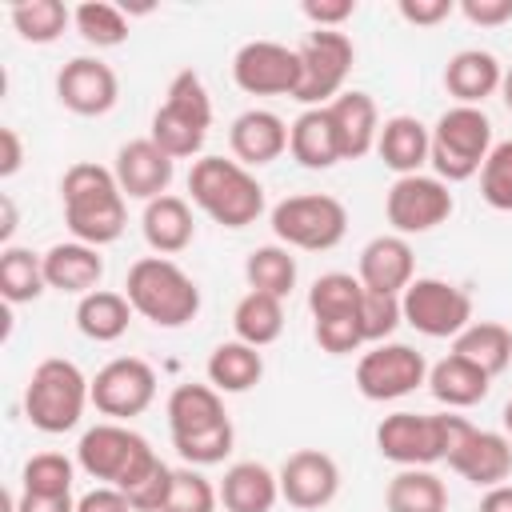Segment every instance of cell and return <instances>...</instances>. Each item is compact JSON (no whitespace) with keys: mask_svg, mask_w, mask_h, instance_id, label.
Here are the masks:
<instances>
[{"mask_svg":"<svg viewBox=\"0 0 512 512\" xmlns=\"http://www.w3.org/2000/svg\"><path fill=\"white\" fill-rule=\"evenodd\" d=\"M128 196L116 184V172L92 160H80L64 168L60 176V204H64V224L72 240L104 248L124 236L128 224Z\"/></svg>","mask_w":512,"mask_h":512,"instance_id":"1","label":"cell"},{"mask_svg":"<svg viewBox=\"0 0 512 512\" xmlns=\"http://www.w3.org/2000/svg\"><path fill=\"white\" fill-rule=\"evenodd\" d=\"M124 296L156 328H184L200 312V288L172 256H140L124 276Z\"/></svg>","mask_w":512,"mask_h":512,"instance_id":"2","label":"cell"},{"mask_svg":"<svg viewBox=\"0 0 512 512\" xmlns=\"http://www.w3.org/2000/svg\"><path fill=\"white\" fill-rule=\"evenodd\" d=\"M188 196L224 228H248L264 212V184L228 156H200L188 172Z\"/></svg>","mask_w":512,"mask_h":512,"instance_id":"3","label":"cell"},{"mask_svg":"<svg viewBox=\"0 0 512 512\" xmlns=\"http://www.w3.org/2000/svg\"><path fill=\"white\" fill-rule=\"evenodd\" d=\"M468 424L456 412H392L376 424V452L400 468H432L448 460Z\"/></svg>","mask_w":512,"mask_h":512,"instance_id":"4","label":"cell"},{"mask_svg":"<svg viewBox=\"0 0 512 512\" xmlns=\"http://www.w3.org/2000/svg\"><path fill=\"white\" fill-rule=\"evenodd\" d=\"M92 404V380L64 356H48L32 368L24 388V416L36 432L60 436L72 432Z\"/></svg>","mask_w":512,"mask_h":512,"instance_id":"5","label":"cell"},{"mask_svg":"<svg viewBox=\"0 0 512 512\" xmlns=\"http://www.w3.org/2000/svg\"><path fill=\"white\" fill-rule=\"evenodd\" d=\"M76 464L92 480L128 492V488H136L160 464V456H156V448L136 428H128L120 420H104V424H96V428H88L80 436Z\"/></svg>","mask_w":512,"mask_h":512,"instance_id":"6","label":"cell"},{"mask_svg":"<svg viewBox=\"0 0 512 512\" xmlns=\"http://www.w3.org/2000/svg\"><path fill=\"white\" fill-rule=\"evenodd\" d=\"M208 128H212V96H208L204 80L192 68H184L168 80L164 104L152 112V132L148 136L172 160H188V156L204 152Z\"/></svg>","mask_w":512,"mask_h":512,"instance_id":"7","label":"cell"},{"mask_svg":"<svg viewBox=\"0 0 512 512\" xmlns=\"http://www.w3.org/2000/svg\"><path fill=\"white\" fill-rule=\"evenodd\" d=\"M492 152V120L484 116V108H468V104H452L440 112V120L432 124V152L428 164L444 184H460L472 180L484 160Z\"/></svg>","mask_w":512,"mask_h":512,"instance_id":"8","label":"cell"},{"mask_svg":"<svg viewBox=\"0 0 512 512\" xmlns=\"http://www.w3.org/2000/svg\"><path fill=\"white\" fill-rule=\"evenodd\" d=\"M360 304H364V284L352 272H324L312 280L308 312H312V336H316L320 352L348 356L364 344Z\"/></svg>","mask_w":512,"mask_h":512,"instance_id":"9","label":"cell"},{"mask_svg":"<svg viewBox=\"0 0 512 512\" xmlns=\"http://www.w3.org/2000/svg\"><path fill=\"white\" fill-rule=\"evenodd\" d=\"M268 224H272L276 244L284 248L328 252L348 232V208L328 192H300V196H284L272 208Z\"/></svg>","mask_w":512,"mask_h":512,"instance_id":"10","label":"cell"},{"mask_svg":"<svg viewBox=\"0 0 512 512\" xmlns=\"http://www.w3.org/2000/svg\"><path fill=\"white\" fill-rule=\"evenodd\" d=\"M296 56H300V88L292 100L304 108H324L344 92V80H348L352 60H356V44L348 32L312 28L296 44Z\"/></svg>","mask_w":512,"mask_h":512,"instance_id":"11","label":"cell"},{"mask_svg":"<svg viewBox=\"0 0 512 512\" xmlns=\"http://www.w3.org/2000/svg\"><path fill=\"white\" fill-rule=\"evenodd\" d=\"M404 324L432 340H456L472 324V296L440 276H416L400 296Z\"/></svg>","mask_w":512,"mask_h":512,"instance_id":"12","label":"cell"},{"mask_svg":"<svg viewBox=\"0 0 512 512\" xmlns=\"http://www.w3.org/2000/svg\"><path fill=\"white\" fill-rule=\"evenodd\" d=\"M420 384H428V360L400 340H384L372 344L360 360H356V388L364 400H400L408 392H416Z\"/></svg>","mask_w":512,"mask_h":512,"instance_id":"13","label":"cell"},{"mask_svg":"<svg viewBox=\"0 0 512 512\" xmlns=\"http://www.w3.org/2000/svg\"><path fill=\"white\" fill-rule=\"evenodd\" d=\"M456 200L448 192V184L440 176H396L388 196H384V216L392 224L396 236H420V232H432L440 228L448 216H452Z\"/></svg>","mask_w":512,"mask_h":512,"instance_id":"14","label":"cell"},{"mask_svg":"<svg viewBox=\"0 0 512 512\" xmlns=\"http://www.w3.org/2000/svg\"><path fill=\"white\" fill-rule=\"evenodd\" d=\"M156 400V372L140 356H116L92 376V408L108 420H132Z\"/></svg>","mask_w":512,"mask_h":512,"instance_id":"15","label":"cell"},{"mask_svg":"<svg viewBox=\"0 0 512 512\" xmlns=\"http://www.w3.org/2000/svg\"><path fill=\"white\" fill-rule=\"evenodd\" d=\"M232 80L248 96H296L300 56L276 40H248L232 56Z\"/></svg>","mask_w":512,"mask_h":512,"instance_id":"16","label":"cell"},{"mask_svg":"<svg viewBox=\"0 0 512 512\" xmlns=\"http://www.w3.org/2000/svg\"><path fill=\"white\" fill-rule=\"evenodd\" d=\"M276 480H280V500H288L300 512H320L340 492V464L320 448H296L280 464Z\"/></svg>","mask_w":512,"mask_h":512,"instance_id":"17","label":"cell"},{"mask_svg":"<svg viewBox=\"0 0 512 512\" xmlns=\"http://www.w3.org/2000/svg\"><path fill=\"white\" fill-rule=\"evenodd\" d=\"M56 100L76 116H104L120 100V80L100 56H72L56 72Z\"/></svg>","mask_w":512,"mask_h":512,"instance_id":"18","label":"cell"},{"mask_svg":"<svg viewBox=\"0 0 512 512\" xmlns=\"http://www.w3.org/2000/svg\"><path fill=\"white\" fill-rule=\"evenodd\" d=\"M444 464L476 488L508 484V476H512V440L504 432H488V428L468 424Z\"/></svg>","mask_w":512,"mask_h":512,"instance_id":"19","label":"cell"},{"mask_svg":"<svg viewBox=\"0 0 512 512\" xmlns=\"http://www.w3.org/2000/svg\"><path fill=\"white\" fill-rule=\"evenodd\" d=\"M112 172H116V184H120V192L128 200H144L148 204V200L168 192V184L176 176V160L152 136H140V140L120 144Z\"/></svg>","mask_w":512,"mask_h":512,"instance_id":"20","label":"cell"},{"mask_svg":"<svg viewBox=\"0 0 512 512\" xmlns=\"http://www.w3.org/2000/svg\"><path fill=\"white\" fill-rule=\"evenodd\" d=\"M356 280H360L368 292L404 296V288L416 280V256H412V244H408L404 236H396V232H388V236H372V240L360 248Z\"/></svg>","mask_w":512,"mask_h":512,"instance_id":"21","label":"cell"},{"mask_svg":"<svg viewBox=\"0 0 512 512\" xmlns=\"http://www.w3.org/2000/svg\"><path fill=\"white\" fill-rule=\"evenodd\" d=\"M228 148H232V160H240L244 168L272 164L288 152V124L268 108H248L232 120Z\"/></svg>","mask_w":512,"mask_h":512,"instance_id":"22","label":"cell"},{"mask_svg":"<svg viewBox=\"0 0 512 512\" xmlns=\"http://www.w3.org/2000/svg\"><path fill=\"white\" fill-rule=\"evenodd\" d=\"M504 80V64L488 52V48H460L448 64H444V88L456 104L480 108L488 96L500 92Z\"/></svg>","mask_w":512,"mask_h":512,"instance_id":"23","label":"cell"},{"mask_svg":"<svg viewBox=\"0 0 512 512\" xmlns=\"http://www.w3.org/2000/svg\"><path fill=\"white\" fill-rule=\"evenodd\" d=\"M44 280H48V288H56V292L88 296V292H96L100 280H104V256H100V248L80 244V240L52 244V248L44 252Z\"/></svg>","mask_w":512,"mask_h":512,"instance_id":"24","label":"cell"},{"mask_svg":"<svg viewBox=\"0 0 512 512\" xmlns=\"http://www.w3.org/2000/svg\"><path fill=\"white\" fill-rule=\"evenodd\" d=\"M328 116H332V128H336V140H340V156L344 160H360L376 148V136H380V112H376V100L368 92H340L332 104H324Z\"/></svg>","mask_w":512,"mask_h":512,"instance_id":"25","label":"cell"},{"mask_svg":"<svg viewBox=\"0 0 512 512\" xmlns=\"http://www.w3.org/2000/svg\"><path fill=\"white\" fill-rule=\"evenodd\" d=\"M140 232H144V244L156 252V256H176L184 252L192 240H196V220H192V208L184 196H156L144 204L140 212Z\"/></svg>","mask_w":512,"mask_h":512,"instance_id":"26","label":"cell"},{"mask_svg":"<svg viewBox=\"0 0 512 512\" xmlns=\"http://www.w3.org/2000/svg\"><path fill=\"white\" fill-rule=\"evenodd\" d=\"M376 152L384 160V168H392L396 176H416L424 164H428V152H432V128L420 124L416 116H388L380 124V136H376Z\"/></svg>","mask_w":512,"mask_h":512,"instance_id":"27","label":"cell"},{"mask_svg":"<svg viewBox=\"0 0 512 512\" xmlns=\"http://www.w3.org/2000/svg\"><path fill=\"white\" fill-rule=\"evenodd\" d=\"M280 500V480L260 460H236L224 468L220 504L224 512H272Z\"/></svg>","mask_w":512,"mask_h":512,"instance_id":"28","label":"cell"},{"mask_svg":"<svg viewBox=\"0 0 512 512\" xmlns=\"http://www.w3.org/2000/svg\"><path fill=\"white\" fill-rule=\"evenodd\" d=\"M288 152L300 168L308 172H328L332 164H340V140L332 128L328 108H304L292 124H288Z\"/></svg>","mask_w":512,"mask_h":512,"instance_id":"29","label":"cell"},{"mask_svg":"<svg viewBox=\"0 0 512 512\" xmlns=\"http://www.w3.org/2000/svg\"><path fill=\"white\" fill-rule=\"evenodd\" d=\"M488 388H492V376L484 372V368H476L472 360H464V356H456V352H448L444 360H436L432 368H428V392L452 412V408H472V404H480L484 396H488Z\"/></svg>","mask_w":512,"mask_h":512,"instance_id":"30","label":"cell"},{"mask_svg":"<svg viewBox=\"0 0 512 512\" xmlns=\"http://www.w3.org/2000/svg\"><path fill=\"white\" fill-rule=\"evenodd\" d=\"M204 372H208V384H212L220 396H240V392H248V388L260 384V376H264V356H260V348H252V344H244V340H224V344L212 348Z\"/></svg>","mask_w":512,"mask_h":512,"instance_id":"31","label":"cell"},{"mask_svg":"<svg viewBox=\"0 0 512 512\" xmlns=\"http://www.w3.org/2000/svg\"><path fill=\"white\" fill-rule=\"evenodd\" d=\"M168 432L172 436H188V432H200V428H212L220 420H228L224 412V396L212 388V384H176L168 392Z\"/></svg>","mask_w":512,"mask_h":512,"instance_id":"32","label":"cell"},{"mask_svg":"<svg viewBox=\"0 0 512 512\" xmlns=\"http://www.w3.org/2000/svg\"><path fill=\"white\" fill-rule=\"evenodd\" d=\"M132 316H136V312H132L128 296H124V292H112V288H96V292L80 296V304H76V328H80L88 340H96V344L120 340V336L128 332Z\"/></svg>","mask_w":512,"mask_h":512,"instance_id":"33","label":"cell"},{"mask_svg":"<svg viewBox=\"0 0 512 512\" xmlns=\"http://www.w3.org/2000/svg\"><path fill=\"white\" fill-rule=\"evenodd\" d=\"M388 512H448V488L432 468H400L384 488Z\"/></svg>","mask_w":512,"mask_h":512,"instance_id":"34","label":"cell"},{"mask_svg":"<svg viewBox=\"0 0 512 512\" xmlns=\"http://www.w3.org/2000/svg\"><path fill=\"white\" fill-rule=\"evenodd\" d=\"M232 332L236 340L252 348H268L284 332V300L264 296V292H244L232 308Z\"/></svg>","mask_w":512,"mask_h":512,"instance_id":"35","label":"cell"},{"mask_svg":"<svg viewBox=\"0 0 512 512\" xmlns=\"http://www.w3.org/2000/svg\"><path fill=\"white\" fill-rule=\"evenodd\" d=\"M452 352L464 356V360H472L488 376H500L512 364V332L504 324H496V320H472L452 340Z\"/></svg>","mask_w":512,"mask_h":512,"instance_id":"36","label":"cell"},{"mask_svg":"<svg viewBox=\"0 0 512 512\" xmlns=\"http://www.w3.org/2000/svg\"><path fill=\"white\" fill-rule=\"evenodd\" d=\"M48 292L44 280V256L20 244H8L0 252V296L8 304H32Z\"/></svg>","mask_w":512,"mask_h":512,"instance_id":"37","label":"cell"},{"mask_svg":"<svg viewBox=\"0 0 512 512\" xmlns=\"http://www.w3.org/2000/svg\"><path fill=\"white\" fill-rule=\"evenodd\" d=\"M244 280H248V292H264V296L284 300L296 288V256H292V248H284V244L252 248L248 260H244Z\"/></svg>","mask_w":512,"mask_h":512,"instance_id":"38","label":"cell"},{"mask_svg":"<svg viewBox=\"0 0 512 512\" xmlns=\"http://www.w3.org/2000/svg\"><path fill=\"white\" fill-rule=\"evenodd\" d=\"M8 20L20 32V40H28V44H52L72 24V8L60 4V0H20V4L8 8Z\"/></svg>","mask_w":512,"mask_h":512,"instance_id":"39","label":"cell"},{"mask_svg":"<svg viewBox=\"0 0 512 512\" xmlns=\"http://www.w3.org/2000/svg\"><path fill=\"white\" fill-rule=\"evenodd\" d=\"M76 468L80 464L68 460L64 452H36L20 468V492H28V496H72Z\"/></svg>","mask_w":512,"mask_h":512,"instance_id":"40","label":"cell"},{"mask_svg":"<svg viewBox=\"0 0 512 512\" xmlns=\"http://www.w3.org/2000/svg\"><path fill=\"white\" fill-rule=\"evenodd\" d=\"M72 24H76L80 40L92 44V48H120L128 40V16H124V8L104 4V0H88V4L72 8Z\"/></svg>","mask_w":512,"mask_h":512,"instance_id":"41","label":"cell"},{"mask_svg":"<svg viewBox=\"0 0 512 512\" xmlns=\"http://www.w3.org/2000/svg\"><path fill=\"white\" fill-rule=\"evenodd\" d=\"M236 444V428L232 420H220L212 428H200V432H188V436H172V448L180 452L184 464L192 468H208V464H224L228 452Z\"/></svg>","mask_w":512,"mask_h":512,"instance_id":"42","label":"cell"},{"mask_svg":"<svg viewBox=\"0 0 512 512\" xmlns=\"http://www.w3.org/2000/svg\"><path fill=\"white\" fill-rule=\"evenodd\" d=\"M216 504H220V488H212V480L200 468L184 464L172 472V492L164 512H216Z\"/></svg>","mask_w":512,"mask_h":512,"instance_id":"43","label":"cell"},{"mask_svg":"<svg viewBox=\"0 0 512 512\" xmlns=\"http://www.w3.org/2000/svg\"><path fill=\"white\" fill-rule=\"evenodd\" d=\"M480 196L496 212H512V140L492 144L484 168H480Z\"/></svg>","mask_w":512,"mask_h":512,"instance_id":"44","label":"cell"},{"mask_svg":"<svg viewBox=\"0 0 512 512\" xmlns=\"http://www.w3.org/2000/svg\"><path fill=\"white\" fill-rule=\"evenodd\" d=\"M400 324H404L400 296H384V292H368V288H364V304H360L364 344H384Z\"/></svg>","mask_w":512,"mask_h":512,"instance_id":"45","label":"cell"},{"mask_svg":"<svg viewBox=\"0 0 512 512\" xmlns=\"http://www.w3.org/2000/svg\"><path fill=\"white\" fill-rule=\"evenodd\" d=\"M172 472L176 468H168L164 460L136 484V488H128L124 496H128V504H132V512H164V504H168V492H172Z\"/></svg>","mask_w":512,"mask_h":512,"instance_id":"46","label":"cell"},{"mask_svg":"<svg viewBox=\"0 0 512 512\" xmlns=\"http://www.w3.org/2000/svg\"><path fill=\"white\" fill-rule=\"evenodd\" d=\"M300 12L312 20V28H336L356 16V0H304Z\"/></svg>","mask_w":512,"mask_h":512,"instance_id":"47","label":"cell"},{"mask_svg":"<svg viewBox=\"0 0 512 512\" xmlns=\"http://www.w3.org/2000/svg\"><path fill=\"white\" fill-rule=\"evenodd\" d=\"M396 12L416 28H436L440 20H448L456 12V0H400Z\"/></svg>","mask_w":512,"mask_h":512,"instance_id":"48","label":"cell"},{"mask_svg":"<svg viewBox=\"0 0 512 512\" xmlns=\"http://www.w3.org/2000/svg\"><path fill=\"white\" fill-rule=\"evenodd\" d=\"M456 8L468 24H480V28H500L512 20V0H460Z\"/></svg>","mask_w":512,"mask_h":512,"instance_id":"49","label":"cell"},{"mask_svg":"<svg viewBox=\"0 0 512 512\" xmlns=\"http://www.w3.org/2000/svg\"><path fill=\"white\" fill-rule=\"evenodd\" d=\"M76 512H132V504H128V496H124L120 488L96 484L92 492H84V496L76 500Z\"/></svg>","mask_w":512,"mask_h":512,"instance_id":"50","label":"cell"},{"mask_svg":"<svg viewBox=\"0 0 512 512\" xmlns=\"http://www.w3.org/2000/svg\"><path fill=\"white\" fill-rule=\"evenodd\" d=\"M8 512H76V500L72 496H28V492H20L8 504Z\"/></svg>","mask_w":512,"mask_h":512,"instance_id":"51","label":"cell"},{"mask_svg":"<svg viewBox=\"0 0 512 512\" xmlns=\"http://www.w3.org/2000/svg\"><path fill=\"white\" fill-rule=\"evenodd\" d=\"M20 164H24V144H20V132L16 128H0V176L8 180V176H16L20 172Z\"/></svg>","mask_w":512,"mask_h":512,"instance_id":"52","label":"cell"},{"mask_svg":"<svg viewBox=\"0 0 512 512\" xmlns=\"http://www.w3.org/2000/svg\"><path fill=\"white\" fill-rule=\"evenodd\" d=\"M476 512H512V484L484 488V496H480V508H476Z\"/></svg>","mask_w":512,"mask_h":512,"instance_id":"53","label":"cell"},{"mask_svg":"<svg viewBox=\"0 0 512 512\" xmlns=\"http://www.w3.org/2000/svg\"><path fill=\"white\" fill-rule=\"evenodd\" d=\"M12 232H16V204H12V196L4 192V196H0V244H4V248L12 244Z\"/></svg>","mask_w":512,"mask_h":512,"instance_id":"54","label":"cell"},{"mask_svg":"<svg viewBox=\"0 0 512 512\" xmlns=\"http://www.w3.org/2000/svg\"><path fill=\"white\" fill-rule=\"evenodd\" d=\"M500 100L508 104V112H512V64L504 68V80H500Z\"/></svg>","mask_w":512,"mask_h":512,"instance_id":"55","label":"cell"},{"mask_svg":"<svg viewBox=\"0 0 512 512\" xmlns=\"http://www.w3.org/2000/svg\"><path fill=\"white\" fill-rule=\"evenodd\" d=\"M500 424H504V436L512 440V400L504 404V412H500Z\"/></svg>","mask_w":512,"mask_h":512,"instance_id":"56","label":"cell"}]
</instances>
